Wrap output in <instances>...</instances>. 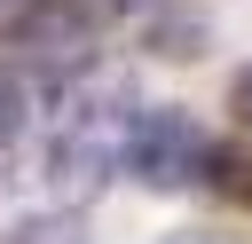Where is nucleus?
<instances>
[{
	"instance_id": "nucleus-1",
	"label": "nucleus",
	"mask_w": 252,
	"mask_h": 244,
	"mask_svg": "<svg viewBox=\"0 0 252 244\" xmlns=\"http://www.w3.org/2000/svg\"><path fill=\"white\" fill-rule=\"evenodd\" d=\"M205 165H213V142H205V126L189 110H142L134 118L126 173L142 189H189V181H205Z\"/></svg>"
},
{
	"instance_id": "nucleus-2",
	"label": "nucleus",
	"mask_w": 252,
	"mask_h": 244,
	"mask_svg": "<svg viewBox=\"0 0 252 244\" xmlns=\"http://www.w3.org/2000/svg\"><path fill=\"white\" fill-rule=\"evenodd\" d=\"M8 47L39 71H71L94 55V8L87 0H24L8 16Z\"/></svg>"
},
{
	"instance_id": "nucleus-3",
	"label": "nucleus",
	"mask_w": 252,
	"mask_h": 244,
	"mask_svg": "<svg viewBox=\"0 0 252 244\" xmlns=\"http://www.w3.org/2000/svg\"><path fill=\"white\" fill-rule=\"evenodd\" d=\"M150 47H158V55H197V47H205V16H189V8L150 16Z\"/></svg>"
},
{
	"instance_id": "nucleus-4",
	"label": "nucleus",
	"mask_w": 252,
	"mask_h": 244,
	"mask_svg": "<svg viewBox=\"0 0 252 244\" xmlns=\"http://www.w3.org/2000/svg\"><path fill=\"white\" fill-rule=\"evenodd\" d=\"M16 244H79V213H55V220H32Z\"/></svg>"
},
{
	"instance_id": "nucleus-5",
	"label": "nucleus",
	"mask_w": 252,
	"mask_h": 244,
	"mask_svg": "<svg viewBox=\"0 0 252 244\" xmlns=\"http://www.w3.org/2000/svg\"><path fill=\"white\" fill-rule=\"evenodd\" d=\"M16 126H24V87H16L8 71H0V142H8Z\"/></svg>"
},
{
	"instance_id": "nucleus-6",
	"label": "nucleus",
	"mask_w": 252,
	"mask_h": 244,
	"mask_svg": "<svg viewBox=\"0 0 252 244\" xmlns=\"http://www.w3.org/2000/svg\"><path fill=\"white\" fill-rule=\"evenodd\" d=\"M228 102H236V118L252 126V71H236V87H228Z\"/></svg>"
}]
</instances>
